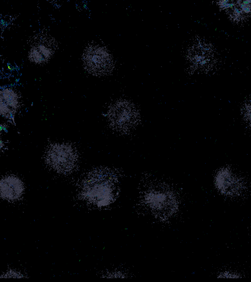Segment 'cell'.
Instances as JSON below:
<instances>
[{
    "instance_id": "obj_10",
    "label": "cell",
    "mask_w": 251,
    "mask_h": 282,
    "mask_svg": "<svg viewBox=\"0 0 251 282\" xmlns=\"http://www.w3.org/2000/svg\"><path fill=\"white\" fill-rule=\"evenodd\" d=\"M0 188L1 197L8 200L17 199L24 191L22 182L12 175L6 176L1 180Z\"/></svg>"
},
{
    "instance_id": "obj_9",
    "label": "cell",
    "mask_w": 251,
    "mask_h": 282,
    "mask_svg": "<svg viewBox=\"0 0 251 282\" xmlns=\"http://www.w3.org/2000/svg\"><path fill=\"white\" fill-rule=\"evenodd\" d=\"M0 114L5 118H10L20 106V95L12 88H4L0 91Z\"/></svg>"
},
{
    "instance_id": "obj_3",
    "label": "cell",
    "mask_w": 251,
    "mask_h": 282,
    "mask_svg": "<svg viewBox=\"0 0 251 282\" xmlns=\"http://www.w3.org/2000/svg\"><path fill=\"white\" fill-rule=\"evenodd\" d=\"M108 119L110 125L121 132H127L138 123L139 115L135 106L126 100H119L110 107Z\"/></svg>"
},
{
    "instance_id": "obj_12",
    "label": "cell",
    "mask_w": 251,
    "mask_h": 282,
    "mask_svg": "<svg viewBox=\"0 0 251 282\" xmlns=\"http://www.w3.org/2000/svg\"><path fill=\"white\" fill-rule=\"evenodd\" d=\"M242 110L245 120L251 127V100L248 101L243 106Z\"/></svg>"
},
{
    "instance_id": "obj_5",
    "label": "cell",
    "mask_w": 251,
    "mask_h": 282,
    "mask_svg": "<svg viewBox=\"0 0 251 282\" xmlns=\"http://www.w3.org/2000/svg\"><path fill=\"white\" fill-rule=\"evenodd\" d=\"M57 47V43L52 36L44 33L36 34L29 44L28 59L35 64H45L52 58Z\"/></svg>"
},
{
    "instance_id": "obj_4",
    "label": "cell",
    "mask_w": 251,
    "mask_h": 282,
    "mask_svg": "<svg viewBox=\"0 0 251 282\" xmlns=\"http://www.w3.org/2000/svg\"><path fill=\"white\" fill-rule=\"evenodd\" d=\"M214 184L219 193L230 199L242 196L246 188L243 179L227 168H221L216 173Z\"/></svg>"
},
{
    "instance_id": "obj_6",
    "label": "cell",
    "mask_w": 251,
    "mask_h": 282,
    "mask_svg": "<svg viewBox=\"0 0 251 282\" xmlns=\"http://www.w3.org/2000/svg\"><path fill=\"white\" fill-rule=\"evenodd\" d=\"M109 174L103 170L91 173L84 184V192L86 196L103 200L109 197L112 191L113 184Z\"/></svg>"
},
{
    "instance_id": "obj_2",
    "label": "cell",
    "mask_w": 251,
    "mask_h": 282,
    "mask_svg": "<svg viewBox=\"0 0 251 282\" xmlns=\"http://www.w3.org/2000/svg\"><path fill=\"white\" fill-rule=\"evenodd\" d=\"M82 61L85 70L95 76L106 75L113 68L111 54L105 47L99 45L87 46L83 52Z\"/></svg>"
},
{
    "instance_id": "obj_1",
    "label": "cell",
    "mask_w": 251,
    "mask_h": 282,
    "mask_svg": "<svg viewBox=\"0 0 251 282\" xmlns=\"http://www.w3.org/2000/svg\"><path fill=\"white\" fill-rule=\"evenodd\" d=\"M45 160L47 164L55 170L68 173L76 167L78 155L76 150L70 144L54 143L48 147Z\"/></svg>"
},
{
    "instance_id": "obj_8",
    "label": "cell",
    "mask_w": 251,
    "mask_h": 282,
    "mask_svg": "<svg viewBox=\"0 0 251 282\" xmlns=\"http://www.w3.org/2000/svg\"><path fill=\"white\" fill-rule=\"evenodd\" d=\"M218 4L236 23L244 22L251 17V0H221Z\"/></svg>"
},
{
    "instance_id": "obj_11",
    "label": "cell",
    "mask_w": 251,
    "mask_h": 282,
    "mask_svg": "<svg viewBox=\"0 0 251 282\" xmlns=\"http://www.w3.org/2000/svg\"><path fill=\"white\" fill-rule=\"evenodd\" d=\"M217 274L219 278H240L244 277V274L241 271L231 268L221 269Z\"/></svg>"
},
{
    "instance_id": "obj_7",
    "label": "cell",
    "mask_w": 251,
    "mask_h": 282,
    "mask_svg": "<svg viewBox=\"0 0 251 282\" xmlns=\"http://www.w3.org/2000/svg\"><path fill=\"white\" fill-rule=\"evenodd\" d=\"M189 59L194 66L201 70H207L215 63L212 48L207 43L195 44L189 52Z\"/></svg>"
}]
</instances>
